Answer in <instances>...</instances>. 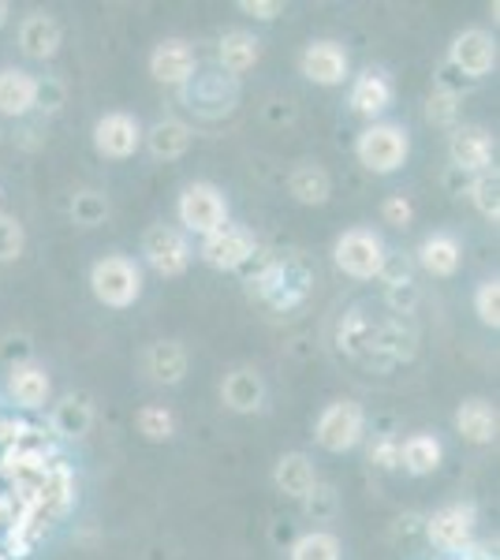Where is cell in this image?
Instances as JSON below:
<instances>
[{"mask_svg": "<svg viewBox=\"0 0 500 560\" xmlns=\"http://www.w3.org/2000/svg\"><path fill=\"white\" fill-rule=\"evenodd\" d=\"M90 288H94L97 303L113 306V311H127L142 295V269L127 255H105L90 269Z\"/></svg>", "mask_w": 500, "mask_h": 560, "instance_id": "1", "label": "cell"}, {"mask_svg": "<svg viewBox=\"0 0 500 560\" xmlns=\"http://www.w3.org/2000/svg\"><path fill=\"white\" fill-rule=\"evenodd\" d=\"M407 153H411V139H407V131L399 128V124H370V128L359 135V142H354V158L374 176L396 173L407 161Z\"/></svg>", "mask_w": 500, "mask_h": 560, "instance_id": "2", "label": "cell"}, {"mask_svg": "<svg viewBox=\"0 0 500 560\" xmlns=\"http://www.w3.org/2000/svg\"><path fill=\"white\" fill-rule=\"evenodd\" d=\"M333 258H336V269L348 273L351 280H374V277H381V269H385L388 250L377 232L348 229L333 243Z\"/></svg>", "mask_w": 500, "mask_h": 560, "instance_id": "3", "label": "cell"}, {"mask_svg": "<svg viewBox=\"0 0 500 560\" xmlns=\"http://www.w3.org/2000/svg\"><path fill=\"white\" fill-rule=\"evenodd\" d=\"M176 213H179V224L202 240L229 224V202H224L221 187L206 184V179L184 187V195H179V202H176Z\"/></svg>", "mask_w": 500, "mask_h": 560, "instance_id": "4", "label": "cell"}, {"mask_svg": "<svg viewBox=\"0 0 500 560\" xmlns=\"http://www.w3.org/2000/svg\"><path fill=\"white\" fill-rule=\"evenodd\" d=\"M314 438L325 453H351L367 438V411L359 400H333L314 427Z\"/></svg>", "mask_w": 500, "mask_h": 560, "instance_id": "5", "label": "cell"}, {"mask_svg": "<svg viewBox=\"0 0 500 560\" xmlns=\"http://www.w3.org/2000/svg\"><path fill=\"white\" fill-rule=\"evenodd\" d=\"M475 530H478V512H475V504H467V501L444 504V509H438L426 520L430 541L441 553H452V557H463L467 549H475Z\"/></svg>", "mask_w": 500, "mask_h": 560, "instance_id": "6", "label": "cell"}, {"mask_svg": "<svg viewBox=\"0 0 500 560\" xmlns=\"http://www.w3.org/2000/svg\"><path fill=\"white\" fill-rule=\"evenodd\" d=\"M202 261L213 269H224V273H232V269H243L247 261H254L258 255V240H254L251 229H243V224H224V229H217L213 236L202 240Z\"/></svg>", "mask_w": 500, "mask_h": 560, "instance_id": "7", "label": "cell"}, {"mask_svg": "<svg viewBox=\"0 0 500 560\" xmlns=\"http://www.w3.org/2000/svg\"><path fill=\"white\" fill-rule=\"evenodd\" d=\"M449 158H452V168H456V173L481 176L493 168L497 142H493V135L486 128H478V124H456V128H452V139H449Z\"/></svg>", "mask_w": 500, "mask_h": 560, "instance_id": "8", "label": "cell"}, {"mask_svg": "<svg viewBox=\"0 0 500 560\" xmlns=\"http://www.w3.org/2000/svg\"><path fill=\"white\" fill-rule=\"evenodd\" d=\"M142 255H147L150 269L161 277H184L190 266V243L172 224H153L142 236Z\"/></svg>", "mask_w": 500, "mask_h": 560, "instance_id": "9", "label": "cell"}, {"mask_svg": "<svg viewBox=\"0 0 500 560\" xmlns=\"http://www.w3.org/2000/svg\"><path fill=\"white\" fill-rule=\"evenodd\" d=\"M142 147V124L131 113H105L94 124V150L108 161H127Z\"/></svg>", "mask_w": 500, "mask_h": 560, "instance_id": "10", "label": "cell"}, {"mask_svg": "<svg viewBox=\"0 0 500 560\" xmlns=\"http://www.w3.org/2000/svg\"><path fill=\"white\" fill-rule=\"evenodd\" d=\"M195 68H198V57H195V49H190V42L184 38H165L150 52V75L158 79L161 86L184 90L190 79H195Z\"/></svg>", "mask_w": 500, "mask_h": 560, "instance_id": "11", "label": "cell"}, {"mask_svg": "<svg viewBox=\"0 0 500 560\" xmlns=\"http://www.w3.org/2000/svg\"><path fill=\"white\" fill-rule=\"evenodd\" d=\"M449 60H452V68H456L460 75H467V79L489 75V71L497 68V42H493V34L463 31L460 38L452 42Z\"/></svg>", "mask_w": 500, "mask_h": 560, "instance_id": "12", "label": "cell"}, {"mask_svg": "<svg viewBox=\"0 0 500 560\" xmlns=\"http://www.w3.org/2000/svg\"><path fill=\"white\" fill-rule=\"evenodd\" d=\"M303 75L317 86H340L348 79V52H344L340 42H314L303 49V60H299Z\"/></svg>", "mask_w": 500, "mask_h": 560, "instance_id": "13", "label": "cell"}, {"mask_svg": "<svg viewBox=\"0 0 500 560\" xmlns=\"http://www.w3.org/2000/svg\"><path fill=\"white\" fill-rule=\"evenodd\" d=\"M8 396H12L23 411L45 408L53 396V382H49V374H45V366L31 363V359L12 363V370H8Z\"/></svg>", "mask_w": 500, "mask_h": 560, "instance_id": "14", "label": "cell"}, {"mask_svg": "<svg viewBox=\"0 0 500 560\" xmlns=\"http://www.w3.org/2000/svg\"><path fill=\"white\" fill-rule=\"evenodd\" d=\"M79 501V482H75V471H71L68 459H53L49 471H45V482H42V509L49 520H63Z\"/></svg>", "mask_w": 500, "mask_h": 560, "instance_id": "15", "label": "cell"}, {"mask_svg": "<svg viewBox=\"0 0 500 560\" xmlns=\"http://www.w3.org/2000/svg\"><path fill=\"white\" fill-rule=\"evenodd\" d=\"M221 400L235 415H254L266 400V382H261V374L254 366H235L221 382Z\"/></svg>", "mask_w": 500, "mask_h": 560, "instance_id": "16", "label": "cell"}, {"mask_svg": "<svg viewBox=\"0 0 500 560\" xmlns=\"http://www.w3.org/2000/svg\"><path fill=\"white\" fill-rule=\"evenodd\" d=\"M34 102H38V79L23 68H0V116H20L34 113Z\"/></svg>", "mask_w": 500, "mask_h": 560, "instance_id": "17", "label": "cell"}, {"mask_svg": "<svg viewBox=\"0 0 500 560\" xmlns=\"http://www.w3.org/2000/svg\"><path fill=\"white\" fill-rule=\"evenodd\" d=\"M393 105V83L381 68H367L362 75H354L351 83V108L367 120H374L385 108Z\"/></svg>", "mask_w": 500, "mask_h": 560, "instance_id": "18", "label": "cell"}, {"mask_svg": "<svg viewBox=\"0 0 500 560\" xmlns=\"http://www.w3.org/2000/svg\"><path fill=\"white\" fill-rule=\"evenodd\" d=\"M49 427L53 433H60V438H68V441L86 438L90 427H94V404H90V396L86 393L60 396V404H53Z\"/></svg>", "mask_w": 500, "mask_h": 560, "instance_id": "19", "label": "cell"}, {"mask_svg": "<svg viewBox=\"0 0 500 560\" xmlns=\"http://www.w3.org/2000/svg\"><path fill=\"white\" fill-rule=\"evenodd\" d=\"M142 366H147V374L158 385H179L187 377L190 359H187V348L179 345V340H158V345L147 348Z\"/></svg>", "mask_w": 500, "mask_h": 560, "instance_id": "20", "label": "cell"}, {"mask_svg": "<svg viewBox=\"0 0 500 560\" xmlns=\"http://www.w3.org/2000/svg\"><path fill=\"white\" fill-rule=\"evenodd\" d=\"M272 482H277V490L284 497H292V501H306L317 486V471H314L311 456L306 453L280 456L277 467H272Z\"/></svg>", "mask_w": 500, "mask_h": 560, "instance_id": "21", "label": "cell"}, {"mask_svg": "<svg viewBox=\"0 0 500 560\" xmlns=\"http://www.w3.org/2000/svg\"><path fill=\"white\" fill-rule=\"evenodd\" d=\"M20 49L31 60H53L60 49V23L45 12H31L20 23Z\"/></svg>", "mask_w": 500, "mask_h": 560, "instance_id": "22", "label": "cell"}, {"mask_svg": "<svg viewBox=\"0 0 500 560\" xmlns=\"http://www.w3.org/2000/svg\"><path fill=\"white\" fill-rule=\"evenodd\" d=\"M142 142L150 147L153 158L176 161V158H184L190 150V142H195V128L184 120H176V116H165V120H158L150 131H142Z\"/></svg>", "mask_w": 500, "mask_h": 560, "instance_id": "23", "label": "cell"}, {"mask_svg": "<svg viewBox=\"0 0 500 560\" xmlns=\"http://www.w3.org/2000/svg\"><path fill=\"white\" fill-rule=\"evenodd\" d=\"M463 261V250H460V240L449 236V232H433L418 243V266L426 269L430 277H452Z\"/></svg>", "mask_w": 500, "mask_h": 560, "instance_id": "24", "label": "cell"}, {"mask_svg": "<svg viewBox=\"0 0 500 560\" xmlns=\"http://www.w3.org/2000/svg\"><path fill=\"white\" fill-rule=\"evenodd\" d=\"M288 195H292L299 206H325L333 195V179L322 165L303 161V165H295L292 173H288Z\"/></svg>", "mask_w": 500, "mask_h": 560, "instance_id": "25", "label": "cell"}, {"mask_svg": "<svg viewBox=\"0 0 500 560\" xmlns=\"http://www.w3.org/2000/svg\"><path fill=\"white\" fill-rule=\"evenodd\" d=\"M217 60H221V71H229V79H235L261 60V42L247 31H232L217 45Z\"/></svg>", "mask_w": 500, "mask_h": 560, "instance_id": "26", "label": "cell"}, {"mask_svg": "<svg viewBox=\"0 0 500 560\" xmlns=\"http://www.w3.org/2000/svg\"><path fill=\"white\" fill-rule=\"evenodd\" d=\"M456 430L470 441V445H493V441H497V408L489 400L460 404Z\"/></svg>", "mask_w": 500, "mask_h": 560, "instance_id": "27", "label": "cell"}, {"mask_svg": "<svg viewBox=\"0 0 500 560\" xmlns=\"http://www.w3.org/2000/svg\"><path fill=\"white\" fill-rule=\"evenodd\" d=\"M441 441L433 433H411L399 441V467L411 475H433L441 467Z\"/></svg>", "mask_w": 500, "mask_h": 560, "instance_id": "28", "label": "cell"}, {"mask_svg": "<svg viewBox=\"0 0 500 560\" xmlns=\"http://www.w3.org/2000/svg\"><path fill=\"white\" fill-rule=\"evenodd\" d=\"M190 83H195V90H190V97H187L190 108H202V113H229L235 105V86L224 90V75H195Z\"/></svg>", "mask_w": 500, "mask_h": 560, "instance_id": "29", "label": "cell"}, {"mask_svg": "<svg viewBox=\"0 0 500 560\" xmlns=\"http://www.w3.org/2000/svg\"><path fill=\"white\" fill-rule=\"evenodd\" d=\"M288 560H340V538L333 530H306L292 541Z\"/></svg>", "mask_w": 500, "mask_h": 560, "instance_id": "30", "label": "cell"}, {"mask_svg": "<svg viewBox=\"0 0 500 560\" xmlns=\"http://www.w3.org/2000/svg\"><path fill=\"white\" fill-rule=\"evenodd\" d=\"M340 348L348 351V355H362L367 348H374V337H377V329L367 322V314L362 311H348L344 314V322H340Z\"/></svg>", "mask_w": 500, "mask_h": 560, "instance_id": "31", "label": "cell"}, {"mask_svg": "<svg viewBox=\"0 0 500 560\" xmlns=\"http://www.w3.org/2000/svg\"><path fill=\"white\" fill-rule=\"evenodd\" d=\"M470 202H475V210L486 217V221H500V179H497V168H489V173H481L470 179L467 187Z\"/></svg>", "mask_w": 500, "mask_h": 560, "instance_id": "32", "label": "cell"}, {"mask_svg": "<svg viewBox=\"0 0 500 560\" xmlns=\"http://www.w3.org/2000/svg\"><path fill=\"white\" fill-rule=\"evenodd\" d=\"M135 427L147 441H168L172 433H176V415L168 408H158V404H150V408H139L135 415Z\"/></svg>", "mask_w": 500, "mask_h": 560, "instance_id": "33", "label": "cell"}, {"mask_svg": "<svg viewBox=\"0 0 500 560\" xmlns=\"http://www.w3.org/2000/svg\"><path fill=\"white\" fill-rule=\"evenodd\" d=\"M426 120L433 124V128H456L460 120V94L449 86H438L430 94V102H426Z\"/></svg>", "mask_w": 500, "mask_h": 560, "instance_id": "34", "label": "cell"}, {"mask_svg": "<svg viewBox=\"0 0 500 560\" xmlns=\"http://www.w3.org/2000/svg\"><path fill=\"white\" fill-rule=\"evenodd\" d=\"M105 213H108V202L97 191H83L71 202V221L83 224V229H97V224L105 221Z\"/></svg>", "mask_w": 500, "mask_h": 560, "instance_id": "35", "label": "cell"}, {"mask_svg": "<svg viewBox=\"0 0 500 560\" xmlns=\"http://www.w3.org/2000/svg\"><path fill=\"white\" fill-rule=\"evenodd\" d=\"M475 314L481 325H489V329H497L500 325V280H481L478 292H475Z\"/></svg>", "mask_w": 500, "mask_h": 560, "instance_id": "36", "label": "cell"}, {"mask_svg": "<svg viewBox=\"0 0 500 560\" xmlns=\"http://www.w3.org/2000/svg\"><path fill=\"white\" fill-rule=\"evenodd\" d=\"M23 247H26L23 224L15 221V217L0 213V266H4V261H15V258H20V255H23Z\"/></svg>", "mask_w": 500, "mask_h": 560, "instance_id": "37", "label": "cell"}, {"mask_svg": "<svg viewBox=\"0 0 500 560\" xmlns=\"http://www.w3.org/2000/svg\"><path fill=\"white\" fill-rule=\"evenodd\" d=\"M381 217H385V224H393V229H407V224L415 221V206L407 195H388L385 202H381Z\"/></svg>", "mask_w": 500, "mask_h": 560, "instance_id": "38", "label": "cell"}, {"mask_svg": "<svg viewBox=\"0 0 500 560\" xmlns=\"http://www.w3.org/2000/svg\"><path fill=\"white\" fill-rule=\"evenodd\" d=\"M370 464L381 467V471H393V467H399V441L393 438V433H381V438H374V445H370Z\"/></svg>", "mask_w": 500, "mask_h": 560, "instance_id": "39", "label": "cell"}, {"mask_svg": "<svg viewBox=\"0 0 500 560\" xmlns=\"http://www.w3.org/2000/svg\"><path fill=\"white\" fill-rule=\"evenodd\" d=\"M303 504H306V516H311L314 523H322L336 512V493L329 490V486H314V493L306 497Z\"/></svg>", "mask_w": 500, "mask_h": 560, "instance_id": "40", "label": "cell"}, {"mask_svg": "<svg viewBox=\"0 0 500 560\" xmlns=\"http://www.w3.org/2000/svg\"><path fill=\"white\" fill-rule=\"evenodd\" d=\"M240 12H247V15H254V20L269 23V20H277V15L284 12V4H280V0H240Z\"/></svg>", "mask_w": 500, "mask_h": 560, "instance_id": "41", "label": "cell"}, {"mask_svg": "<svg viewBox=\"0 0 500 560\" xmlns=\"http://www.w3.org/2000/svg\"><path fill=\"white\" fill-rule=\"evenodd\" d=\"M60 105H63V86L60 83H42L38 79V102H34V108H42V113H57Z\"/></svg>", "mask_w": 500, "mask_h": 560, "instance_id": "42", "label": "cell"}, {"mask_svg": "<svg viewBox=\"0 0 500 560\" xmlns=\"http://www.w3.org/2000/svg\"><path fill=\"white\" fill-rule=\"evenodd\" d=\"M12 520H15V504H12V497L0 490V530L12 527Z\"/></svg>", "mask_w": 500, "mask_h": 560, "instance_id": "43", "label": "cell"}, {"mask_svg": "<svg viewBox=\"0 0 500 560\" xmlns=\"http://www.w3.org/2000/svg\"><path fill=\"white\" fill-rule=\"evenodd\" d=\"M8 15H12V8H8V0H0V26L8 23Z\"/></svg>", "mask_w": 500, "mask_h": 560, "instance_id": "44", "label": "cell"}, {"mask_svg": "<svg viewBox=\"0 0 500 560\" xmlns=\"http://www.w3.org/2000/svg\"><path fill=\"white\" fill-rule=\"evenodd\" d=\"M0 142H4V128H0Z\"/></svg>", "mask_w": 500, "mask_h": 560, "instance_id": "45", "label": "cell"}, {"mask_svg": "<svg viewBox=\"0 0 500 560\" xmlns=\"http://www.w3.org/2000/svg\"><path fill=\"white\" fill-rule=\"evenodd\" d=\"M0 560H8V557H4V553H0Z\"/></svg>", "mask_w": 500, "mask_h": 560, "instance_id": "46", "label": "cell"}]
</instances>
